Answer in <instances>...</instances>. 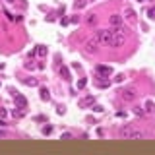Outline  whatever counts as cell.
I'll list each match as a JSON object with an SVG mask.
<instances>
[{"instance_id": "277c9868", "label": "cell", "mask_w": 155, "mask_h": 155, "mask_svg": "<svg viewBox=\"0 0 155 155\" xmlns=\"http://www.w3.org/2000/svg\"><path fill=\"white\" fill-rule=\"evenodd\" d=\"M120 95H122V99H124V101L132 103V101L138 97V93H136V89H134V87H128V89H124V91H122Z\"/></svg>"}, {"instance_id": "7a4b0ae2", "label": "cell", "mask_w": 155, "mask_h": 155, "mask_svg": "<svg viewBox=\"0 0 155 155\" xmlns=\"http://www.w3.org/2000/svg\"><path fill=\"white\" fill-rule=\"evenodd\" d=\"M120 138H124V140H142L144 132L132 128V126H124V128H120Z\"/></svg>"}, {"instance_id": "cb8c5ba5", "label": "cell", "mask_w": 155, "mask_h": 155, "mask_svg": "<svg viewBox=\"0 0 155 155\" xmlns=\"http://www.w3.org/2000/svg\"><path fill=\"white\" fill-rule=\"evenodd\" d=\"M80 19H81L80 16H74V18H72V23H80Z\"/></svg>"}, {"instance_id": "8fae6325", "label": "cell", "mask_w": 155, "mask_h": 155, "mask_svg": "<svg viewBox=\"0 0 155 155\" xmlns=\"http://www.w3.org/2000/svg\"><path fill=\"white\" fill-rule=\"evenodd\" d=\"M39 95H41V99H43V101H48V99H51V93H48L47 87H41V89H39Z\"/></svg>"}, {"instance_id": "5bb4252c", "label": "cell", "mask_w": 155, "mask_h": 155, "mask_svg": "<svg viewBox=\"0 0 155 155\" xmlns=\"http://www.w3.org/2000/svg\"><path fill=\"white\" fill-rule=\"evenodd\" d=\"M153 111H155V103H153L151 99L145 101V113H153Z\"/></svg>"}, {"instance_id": "4316f807", "label": "cell", "mask_w": 155, "mask_h": 155, "mask_svg": "<svg viewBox=\"0 0 155 155\" xmlns=\"http://www.w3.org/2000/svg\"><path fill=\"white\" fill-rule=\"evenodd\" d=\"M10 2H14V0H10Z\"/></svg>"}, {"instance_id": "9a60e30c", "label": "cell", "mask_w": 155, "mask_h": 155, "mask_svg": "<svg viewBox=\"0 0 155 155\" xmlns=\"http://www.w3.org/2000/svg\"><path fill=\"white\" fill-rule=\"evenodd\" d=\"M85 85H87V80H85V78H81V80L78 81V89H83Z\"/></svg>"}, {"instance_id": "d6986e66", "label": "cell", "mask_w": 155, "mask_h": 155, "mask_svg": "<svg viewBox=\"0 0 155 155\" xmlns=\"http://www.w3.org/2000/svg\"><path fill=\"white\" fill-rule=\"evenodd\" d=\"M52 132V126H45V128H43V134H45V136H47V134H51Z\"/></svg>"}, {"instance_id": "3957f363", "label": "cell", "mask_w": 155, "mask_h": 155, "mask_svg": "<svg viewBox=\"0 0 155 155\" xmlns=\"http://www.w3.org/2000/svg\"><path fill=\"white\" fill-rule=\"evenodd\" d=\"M95 37L99 39V43L109 45V43H111V37H113V29H99Z\"/></svg>"}, {"instance_id": "ba28073f", "label": "cell", "mask_w": 155, "mask_h": 155, "mask_svg": "<svg viewBox=\"0 0 155 155\" xmlns=\"http://www.w3.org/2000/svg\"><path fill=\"white\" fill-rule=\"evenodd\" d=\"M124 18L128 19L130 23H136V12H134L132 8H126V10H124Z\"/></svg>"}, {"instance_id": "ffe728a7", "label": "cell", "mask_w": 155, "mask_h": 155, "mask_svg": "<svg viewBox=\"0 0 155 155\" xmlns=\"http://www.w3.org/2000/svg\"><path fill=\"white\" fill-rule=\"evenodd\" d=\"M6 115H8V111H6V109H2V107H0V118H6Z\"/></svg>"}, {"instance_id": "d4e9b609", "label": "cell", "mask_w": 155, "mask_h": 155, "mask_svg": "<svg viewBox=\"0 0 155 155\" xmlns=\"http://www.w3.org/2000/svg\"><path fill=\"white\" fill-rule=\"evenodd\" d=\"M6 126V122H4V118H0V128H4Z\"/></svg>"}, {"instance_id": "7c38bea8", "label": "cell", "mask_w": 155, "mask_h": 155, "mask_svg": "<svg viewBox=\"0 0 155 155\" xmlns=\"http://www.w3.org/2000/svg\"><path fill=\"white\" fill-rule=\"evenodd\" d=\"M60 76H62L66 81H70V80H72V78H70V70H68L66 66H60Z\"/></svg>"}, {"instance_id": "52a82bcc", "label": "cell", "mask_w": 155, "mask_h": 155, "mask_svg": "<svg viewBox=\"0 0 155 155\" xmlns=\"http://www.w3.org/2000/svg\"><path fill=\"white\" fill-rule=\"evenodd\" d=\"M93 101H95V97H93V95H85V97H81V99H80V107L85 109V107H89V105H93Z\"/></svg>"}, {"instance_id": "e0dca14e", "label": "cell", "mask_w": 155, "mask_h": 155, "mask_svg": "<svg viewBox=\"0 0 155 155\" xmlns=\"http://www.w3.org/2000/svg\"><path fill=\"white\" fill-rule=\"evenodd\" d=\"M25 83H27V85H37V80H35V78H27Z\"/></svg>"}, {"instance_id": "7402d4cb", "label": "cell", "mask_w": 155, "mask_h": 155, "mask_svg": "<svg viewBox=\"0 0 155 155\" xmlns=\"http://www.w3.org/2000/svg\"><path fill=\"white\" fill-rule=\"evenodd\" d=\"M122 80H124V76H122V74H118V76L115 78V81H116V83H120V81H122Z\"/></svg>"}, {"instance_id": "484cf974", "label": "cell", "mask_w": 155, "mask_h": 155, "mask_svg": "<svg viewBox=\"0 0 155 155\" xmlns=\"http://www.w3.org/2000/svg\"><path fill=\"white\" fill-rule=\"evenodd\" d=\"M0 138H4V130L2 128H0Z\"/></svg>"}, {"instance_id": "44dd1931", "label": "cell", "mask_w": 155, "mask_h": 155, "mask_svg": "<svg viewBox=\"0 0 155 155\" xmlns=\"http://www.w3.org/2000/svg\"><path fill=\"white\" fill-rule=\"evenodd\" d=\"M148 16H149V18H155V8H149V10H148Z\"/></svg>"}, {"instance_id": "30bf717a", "label": "cell", "mask_w": 155, "mask_h": 155, "mask_svg": "<svg viewBox=\"0 0 155 155\" xmlns=\"http://www.w3.org/2000/svg\"><path fill=\"white\" fill-rule=\"evenodd\" d=\"M111 25H115V27H118V25H122V16H118V14H115V16H111Z\"/></svg>"}, {"instance_id": "ac0fdd59", "label": "cell", "mask_w": 155, "mask_h": 155, "mask_svg": "<svg viewBox=\"0 0 155 155\" xmlns=\"http://www.w3.org/2000/svg\"><path fill=\"white\" fill-rule=\"evenodd\" d=\"M60 140H72V134H68V132H64L62 136H60Z\"/></svg>"}, {"instance_id": "603a6c76", "label": "cell", "mask_w": 155, "mask_h": 155, "mask_svg": "<svg viewBox=\"0 0 155 155\" xmlns=\"http://www.w3.org/2000/svg\"><path fill=\"white\" fill-rule=\"evenodd\" d=\"M87 22H89V23H95V22H97V18H95V16H89Z\"/></svg>"}, {"instance_id": "4fadbf2b", "label": "cell", "mask_w": 155, "mask_h": 155, "mask_svg": "<svg viewBox=\"0 0 155 155\" xmlns=\"http://www.w3.org/2000/svg\"><path fill=\"white\" fill-rule=\"evenodd\" d=\"M87 2H89V0H76V2H74V8H76V10H81V8L87 6Z\"/></svg>"}, {"instance_id": "8992f818", "label": "cell", "mask_w": 155, "mask_h": 155, "mask_svg": "<svg viewBox=\"0 0 155 155\" xmlns=\"http://www.w3.org/2000/svg\"><path fill=\"white\" fill-rule=\"evenodd\" d=\"M97 48H99V39H97V37L89 39L87 43H85V51H87V52H97Z\"/></svg>"}, {"instance_id": "6da1fadb", "label": "cell", "mask_w": 155, "mask_h": 155, "mask_svg": "<svg viewBox=\"0 0 155 155\" xmlns=\"http://www.w3.org/2000/svg\"><path fill=\"white\" fill-rule=\"evenodd\" d=\"M124 41H126V37H124V27L122 25H118V27H115L113 29V37H111V47L113 48H118V47H122L124 45Z\"/></svg>"}, {"instance_id": "9c48e42d", "label": "cell", "mask_w": 155, "mask_h": 155, "mask_svg": "<svg viewBox=\"0 0 155 155\" xmlns=\"http://www.w3.org/2000/svg\"><path fill=\"white\" fill-rule=\"evenodd\" d=\"M16 105L22 109H27V99L23 95H19V93H16Z\"/></svg>"}, {"instance_id": "2e32d148", "label": "cell", "mask_w": 155, "mask_h": 155, "mask_svg": "<svg viewBox=\"0 0 155 155\" xmlns=\"http://www.w3.org/2000/svg\"><path fill=\"white\" fill-rule=\"evenodd\" d=\"M35 52H37L39 56H45V54H47V48H45V47H39V48H37V51H35Z\"/></svg>"}, {"instance_id": "5b68a950", "label": "cell", "mask_w": 155, "mask_h": 155, "mask_svg": "<svg viewBox=\"0 0 155 155\" xmlns=\"http://www.w3.org/2000/svg\"><path fill=\"white\" fill-rule=\"evenodd\" d=\"M97 74H99L101 80H105V78H109V76L113 74V68H111V66H103V64H99V66H97Z\"/></svg>"}]
</instances>
